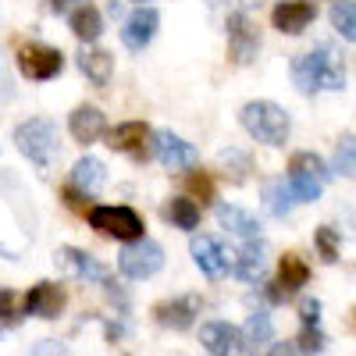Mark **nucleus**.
<instances>
[{
  "label": "nucleus",
  "mask_w": 356,
  "mask_h": 356,
  "mask_svg": "<svg viewBox=\"0 0 356 356\" xmlns=\"http://www.w3.org/2000/svg\"><path fill=\"white\" fill-rule=\"evenodd\" d=\"M292 82L300 93L314 97L324 93V89H342L346 86V68H342V57L332 47H317L303 57H296L292 65Z\"/></svg>",
  "instance_id": "obj_1"
},
{
  "label": "nucleus",
  "mask_w": 356,
  "mask_h": 356,
  "mask_svg": "<svg viewBox=\"0 0 356 356\" xmlns=\"http://www.w3.org/2000/svg\"><path fill=\"white\" fill-rule=\"evenodd\" d=\"M239 125L264 146H285V139L292 132V122H289L285 107H278L275 100H250V104H243Z\"/></svg>",
  "instance_id": "obj_2"
},
{
  "label": "nucleus",
  "mask_w": 356,
  "mask_h": 356,
  "mask_svg": "<svg viewBox=\"0 0 356 356\" xmlns=\"http://www.w3.org/2000/svg\"><path fill=\"white\" fill-rule=\"evenodd\" d=\"M15 146L36 168H50L57 161V129L50 118H29L15 129Z\"/></svg>",
  "instance_id": "obj_3"
},
{
  "label": "nucleus",
  "mask_w": 356,
  "mask_h": 356,
  "mask_svg": "<svg viewBox=\"0 0 356 356\" xmlns=\"http://www.w3.org/2000/svg\"><path fill=\"white\" fill-rule=\"evenodd\" d=\"M328 178H332V171L317 154H310V150L292 154V161H289V189H292L296 203L321 200V189H324Z\"/></svg>",
  "instance_id": "obj_4"
},
{
  "label": "nucleus",
  "mask_w": 356,
  "mask_h": 356,
  "mask_svg": "<svg viewBox=\"0 0 356 356\" xmlns=\"http://www.w3.org/2000/svg\"><path fill=\"white\" fill-rule=\"evenodd\" d=\"M89 228H97L107 239H122V243H136L143 239V218L132 207H89Z\"/></svg>",
  "instance_id": "obj_5"
},
{
  "label": "nucleus",
  "mask_w": 356,
  "mask_h": 356,
  "mask_svg": "<svg viewBox=\"0 0 356 356\" xmlns=\"http://www.w3.org/2000/svg\"><path fill=\"white\" fill-rule=\"evenodd\" d=\"M164 267V250L161 243L154 239H136V243H125V250L118 253V271L132 282H143V278H154L157 271Z\"/></svg>",
  "instance_id": "obj_6"
},
{
  "label": "nucleus",
  "mask_w": 356,
  "mask_h": 356,
  "mask_svg": "<svg viewBox=\"0 0 356 356\" xmlns=\"http://www.w3.org/2000/svg\"><path fill=\"white\" fill-rule=\"evenodd\" d=\"M15 65H18L22 79H29V82H50L61 75L65 54L57 47H47V43H25V47H18Z\"/></svg>",
  "instance_id": "obj_7"
},
{
  "label": "nucleus",
  "mask_w": 356,
  "mask_h": 356,
  "mask_svg": "<svg viewBox=\"0 0 356 356\" xmlns=\"http://www.w3.org/2000/svg\"><path fill=\"white\" fill-rule=\"evenodd\" d=\"M225 29H228V61L232 65H250L257 57V50H260V29H257V22L250 15H243V11H235V15H228Z\"/></svg>",
  "instance_id": "obj_8"
},
{
  "label": "nucleus",
  "mask_w": 356,
  "mask_h": 356,
  "mask_svg": "<svg viewBox=\"0 0 356 356\" xmlns=\"http://www.w3.org/2000/svg\"><path fill=\"white\" fill-rule=\"evenodd\" d=\"M154 136L157 132H150L146 122H125V125L107 132V146L114 154H129L132 161H146L154 150Z\"/></svg>",
  "instance_id": "obj_9"
},
{
  "label": "nucleus",
  "mask_w": 356,
  "mask_h": 356,
  "mask_svg": "<svg viewBox=\"0 0 356 356\" xmlns=\"http://www.w3.org/2000/svg\"><path fill=\"white\" fill-rule=\"evenodd\" d=\"M154 154H157V161L168 171H193L200 164V150H196L193 143H186L182 136H175L171 129H164V132L154 136Z\"/></svg>",
  "instance_id": "obj_10"
},
{
  "label": "nucleus",
  "mask_w": 356,
  "mask_h": 356,
  "mask_svg": "<svg viewBox=\"0 0 356 356\" xmlns=\"http://www.w3.org/2000/svg\"><path fill=\"white\" fill-rule=\"evenodd\" d=\"M65 310V289L57 285V282H40L25 292V300H22V314L29 317H40V321H54V317H61Z\"/></svg>",
  "instance_id": "obj_11"
},
{
  "label": "nucleus",
  "mask_w": 356,
  "mask_h": 356,
  "mask_svg": "<svg viewBox=\"0 0 356 356\" xmlns=\"http://www.w3.org/2000/svg\"><path fill=\"white\" fill-rule=\"evenodd\" d=\"M189 253L196 260V267L207 275V278H221L228 267H232V250H225L214 235H193V243H189Z\"/></svg>",
  "instance_id": "obj_12"
},
{
  "label": "nucleus",
  "mask_w": 356,
  "mask_h": 356,
  "mask_svg": "<svg viewBox=\"0 0 356 356\" xmlns=\"http://www.w3.org/2000/svg\"><path fill=\"white\" fill-rule=\"evenodd\" d=\"M200 342L211 356H243V332L228 321H207L200 328Z\"/></svg>",
  "instance_id": "obj_13"
},
{
  "label": "nucleus",
  "mask_w": 356,
  "mask_h": 356,
  "mask_svg": "<svg viewBox=\"0 0 356 356\" xmlns=\"http://www.w3.org/2000/svg\"><path fill=\"white\" fill-rule=\"evenodd\" d=\"M54 257H57V264H61L68 275H75V278H82V282H100V285L111 282L107 267H104L93 253H86V250H79V246H61Z\"/></svg>",
  "instance_id": "obj_14"
},
{
  "label": "nucleus",
  "mask_w": 356,
  "mask_h": 356,
  "mask_svg": "<svg viewBox=\"0 0 356 356\" xmlns=\"http://www.w3.org/2000/svg\"><path fill=\"white\" fill-rule=\"evenodd\" d=\"M200 314V296H175V300H164L154 307V317L161 328H171V332H186L193 328V321Z\"/></svg>",
  "instance_id": "obj_15"
},
{
  "label": "nucleus",
  "mask_w": 356,
  "mask_h": 356,
  "mask_svg": "<svg viewBox=\"0 0 356 356\" xmlns=\"http://www.w3.org/2000/svg\"><path fill=\"white\" fill-rule=\"evenodd\" d=\"M157 29H161V11L157 8H136L122 25V43L129 50H143V47H150Z\"/></svg>",
  "instance_id": "obj_16"
},
{
  "label": "nucleus",
  "mask_w": 356,
  "mask_h": 356,
  "mask_svg": "<svg viewBox=\"0 0 356 356\" xmlns=\"http://www.w3.org/2000/svg\"><path fill=\"white\" fill-rule=\"evenodd\" d=\"M317 18V8L310 0H282V4L271 11V22L278 33L285 36H300L303 29H310V22Z\"/></svg>",
  "instance_id": "obj_17"
},
{
  "label": "nucleus",
  "mask_w": 356,
  "mask_h": 356,
  "mask_svg": "<svg viewBox=\"0 0 356 356\" xmlns=\"http://www.w3.org/2000/svg\"><path fill=\"white\" fill-rule=\"evenodd\" d=\"M68 132H72L75 143L89 146V143H97L100 136H107V118H104V111L93 107V104H79V107L72 111V118H68Z\"/></svg>",
  "instance_id": "obj_18"
},
{
  "label": "nucleus",
  "mask_w": 356,
  "mask_h": 356,
  "mask_svg": "<svg viewBox=\"0 0 356 356\" xmlns=\"http://www.w3.org/2000/svg\"><path fill=\"white\" fill-rule=\"evenodd\" d=\"M267 267V246L260 239H246L239 246V253L232 257V275L243 278V282H257Z\"/></svg>",
  "instance_id": "obj_19"
},
{
  "label": "nucleus",
  "mask_w": 356,
  "mask_h": 356,
  "mask_svg": "<svg viewBox=\"0 0 356 356\" xmlns=\"http://www.w3.org/2000/svg\"><path fill=\"white\" fill-rule=\"evenodd\" d=\"M79 68L93 86H107L111 75H114V54H107L104 47H82Z\"/></svg>",
  "instance_id": "obj_20"
},
{
  "label": "nucleus",
  "mask_w": 356,
  "mask_h": 356,
  "mask_svg": "<svg viewBox=\"0 0 356 356\" xmlns=\"http://www.w3.org/2000/svg\"><path fill=\"white\" fill-rule=\"evenodd\" d=\"M104 182H107V168H104L100 157H79V161H75V168H72V186H75L79 193L93 196V193L104 189Z\"/></svg>",
  "instance_id": "obj_21"
},
{
  "label": "nucleus",
  "mask_w": 356,
  "mask_h": 356,
  "mask_svg": "<svg viewBox=\"0 0 356 356\" xmlns=\"http://www.w3.org/2000/svg\"><path fill=\"white\" fill-rule=\"evenodd\" d=\"M271 339H275V324H271V317H267L264 310L250 314L246 328H243V356H260Z\"/></svg>",
  "instance_id": "obj_22"
},
{
  "label": "nucleus",
  "mask_w": 356,
  "mask_h": 356,
  "mask_svg": "<svg viewBox=\"0 0 356 356\" xmlns=\"http://www.w3.org/2000/svg\"><path fill=\"white\" fill-rule=\"evenodd\" d=\"M307 282H310V267L303 264V257L285 253V257H282V264H278V278H275L278 292L289 300V296H292V292H300Z\"/></svg>",
  "instance_id": "obj_23"
},
{
  "label": "nucleus",
  "mask_w": 356,
  "mask_h": 356,
  "mask_svg": "<svg viewBox=\"0 0 356 356\" xmlns=\"http://www.w3.org/2000/svg\"><path fill=\"white\" fill-rule=\"evenodd\" d=\"M218 221H221V228L243 235V239H257L260 235V221L250 211H243V207H235V203H218Z\"/></svg>",
  "instance_id": "obj_24"
},
{
  "label": "nucleus",
  "mask_w": 356,
  "mask_h": 356,
  "mask_svg": "<svg viewBox=\"0 0 356 356\" xmlns=\"http://www.w3.org/2000/svg\"><path fill=\"white\" fill-rule=\"evenodd\" d=\"M161 214H164V221H171L175 228L193 232V228L200 225V203L189 200V196H171V200L161 207Z\"/></svg>",
  "instance_id": "obj_25"
},
{
  "label": "nucleus",
  "mask_w": 356,
  "mask_h": 356,
  "mask_svg": "<svg viewBox=\"0 0 356 356\" xmlns=\"http://www.w3.org/2000/svg\"><path fill=\"white\" fill-rule=\"evenodd\" d=\"M68 29L89 47L93 40H100V33H104V15H100L93 4H86V8H79V11L68 15Z\"/></svg>",
  "instance_id": "obj_26"
},
{
  "label": "nucleus",
  "mask_w": 356,
  "mask_h": 356,
  "mask_svg": "<svg viewBox=\"0 0 356 356\" xmlns=\"http://www.w3.org/2000/svg\"><path fill=\"white\" fill-rule=\"evenodd\" d=\"M332 25L335 33L349 43H356V4L353 0H339V4H332Z\"/></svg>",
  "instance_id": "obj_27"
},
{
  "label": "nucleus",
  "mask_w": 356,
  "mask_h": 356,
  "mask_svg": "<svg viewBox=\"0 0 356 356\" xmlns=\"http://www.w3.org/2000/svg\"><path fill=\"white\" fill-rule=\"evenodd\" d=\"M264 203H267V211H271L275 218H285L292 211L296 196H292V189H285V182H267L264 186Z\"/></svg>",
  "instance_id": "obj_28"
},
{
  "label": "nucleus",
  "mask_w": 356,
  "mask_h": 356,
  "mask_svg": "<svg viewBox=\"0 0 356 356\" xmlns=\"http://www.w3.org/2000/svg\"><path fill=\"white\" fill-rule=\"evenodd\" d=\"M335 171L342 178H356V136L353 132H346L335 143Z\"/></svg>",
  "instance_id": "obj_29"
},
{
  "label": "nucleus",
  "mask_w": 356,
  "mask_h": 356,
  "mask_svg": "<svg viewBox=\"0 0 356 356\" xmlns=\"http://www.w3.org/2000/svg\"><path fill=\"white\" fill-rule=\"evenodd\" d=\"M314 243H317L321 257L328 260V264H335V260H339V235H335V228H328V225H321V228L314 232Z\"/></svg>",
  "instance_id": "obj_30"
},
{
  "label": "nucleus",
  "mask_w": 356,
  "mask_h": 356,
  "mask_svg": "<svg viewBox=\"0 0 356 356\" xmlns=\"http://www.w3.org/2000/svg\"><path fill=\"white\" fill-rule=\"evenodd\" d=\"M22 310H18V300L11 289H0V328H11V324H18Z\"/></svg>",
  "instance_id": "obj_31"
},
{
  "label": "nucleus",
  "mask_w": 356,
  "mask_h": 356,
  "mask_svg": "<svg viewBox=\"0 0 356 356\" xmlns=\"http://www.w3.org/2000/svg\"><path fill=\"white\" fill-rule=\"evenodd\" d=\"M296 346L303 349V356H314V353H321L324 346H328V339H324L321 328H300V339H296Z\"/></svg>",
  "instance_id": "obj_32"
},
{
  "label": "nucleus",
  "mask_w": 356,
  "mask_h": 356,
  "mask_svg": "<svg viewBox=\"0 0 356 356\" xmlns=\"http://www.w3.org/2000/svg\"><path fill=\"white\" fill-rule=\"evenodd\" d=\"M186 189H189L193 196H200V203H211V200H214V186H211V178H207L203 171H193V175L186 178Z\"/></svg>",
  "instance_id": "obj_33"
},
{
  "label": "nucleus",
  "mask_w": 356,
  "mask_h": 356,
  "mask_svg": "<svg viewBox=\"0 0 356 356\" xmlns=\"http://www.w3.org/2000/svg\"><path fill=\"white\" fill-rule=\"evenodd\" d=\"M300 321H303V328H317L321 324V300H303L300 303Z\"/></svg>",
  "instance_id": "obj_34"
},
{
  "label": "nucleus",
  "mask_w": 356,
  "mask_h": 356,
  "mask_svg": "<svg viewBox=\"0 0 356 356\" xmlns=\"http://www.w3.org/2000/svg\"><path fill=\"white\" fill-rule=\"evenodd\" d=\"M33 356H72V349L57 339H43V342L33 346Z\"/></svg>",
  "instance_id": "obj_35"
},
{
  "label": "nucleus",
  "mask_w": 356,
  "mask_h": 356,
  "mask_svg": "<svg viewBox=\"0 0 356 356\" xmlns=\"http://www.w3.org/2000/svg\"><path fill=\"white\" fill-rule=\"evenodd\" d=\"M86 4H89V0H50V11L54 15H72V11H79Z\"/></svg>",
  "instance_id": "obj_36"
},
{
  "label": "nucleus",
  "mask_w": 356,
  "mask_h": 356,
  "mask_svg": "<svg viewBox=\"0 0 356 356\" xmlns=\"http://www.w3.org/2000/svg\"><path fill=\"white\" fill-rule=\"evenodd\" d=\"M267 356H303V349L296 346V342H278V346H271V353Z\"/></svg>",
  "instance_id": "obj_37"
},
{
  "label": "nucleus",
  "mask_w": 356,
  "mask_h": 356,
  "mask_svg": "<svg viewBox=\"0 0 356 356\" xmlns=\"http://www.w3.org/2000/svg\"><path fill=\"white\" fill-rule=\"evenodd\" d=\"M132 4H139V8H146V0H132Z\"/></svg>",
  "instance_id": "obj_38"
}]
</instances>
